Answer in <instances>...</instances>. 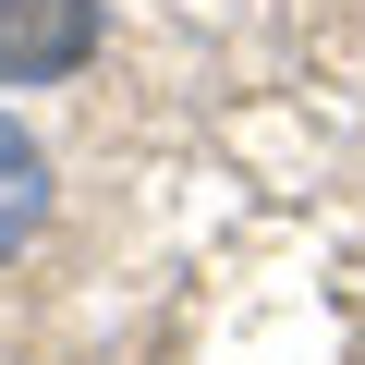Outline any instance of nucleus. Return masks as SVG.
Instances as JSON below:
<instances>
[{
  "label": "nucleus",
  "instance_id": "obj_1",
  "mask_svg": "<svg viewBox=\"0 0 365 365\" xmlns=\"http://www.w3.org/2000/svg\"><path fill=\"white\" fill-rule=\"evenodd\" d=\"M98 61V0H0V86H61Z\"/></svg>",
  "mask_w": 365,
  "mask_h": 365
},
{
  "label": "nucleus",
  "instance_id": "obj_2",
  "mask_svg": "<svg viewBox=\"0 0 365 365\" xmlns=\"http://www.w3.org/2000/svg\"><path fill=\"white\" fill-rule=\"evenodd\" d=\"M37 220H49V158H37V134L0 122V256H25Z\"/></svg>",
  "mask_w": 365,
  "mask_h": 365
}]
</instances>
